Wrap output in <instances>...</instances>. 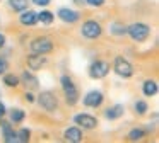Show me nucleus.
Masks as SVG:
<instances>
[{
  "instance_id": "ddd939ff",
  "label": "nucleus",
  "mask_w": 159,
  "mask_h": 143,
  "mask_svg": "<svg viewBox=\"0 0 159 143\" xmlns=\"http://www.w3.org/2000/svg\"><path fill=\"white\" fill-rule=\"evenodd\" d=\"M123 112H125V107L120 104H116V106H113V107H108L106 111H104V116H106V119H111V121H113V119L121 118Z\"/></svg>"
},
{
  "instance_id": "b1692460",
  "label": "nucleus",
  "mask_w": 159,
  "mask_h": 143,
  "mask_svg": "<svg viewBox=\"0 0 159 143\" xmlns=\"http://www.w3.org/2000/svg\"><path fill=\"white\" fill-rule=\"evenodd\" d=\"M29 136H31V133H29V129L22 128L21 131L17 133V141H22V143H28V141H29Z\"/></svg>"
},
{
  "instance_id": "cd10ccee",
  "label": "nucleus",
  "mask_w": 159,
  "mask_h": 143,
  "mask_svg": "<svg viewBox=\"0 0 159 143\" xmlns=\"http://www.w3.org/2000/svg\"><path fill=\"white\" fill-rule=\"evenodd\" d=\"M50 2H52V0H33V3H36V5H39V7H46Z\"/></svg>"
},
{
  "instance_id": "f3484780",
  "label": "nucleus",
  "mask_w": 159,
  "mask_h": 143,
  "mask_svg": "<svg viewBox=\"0 0 159 143\" xmlns=\"http://www.w3.org/2000/svg\"><path fill=\"white\" fill-rule=\"evenodd\" d=\"M142 90H144V95H147V97H152V95L157 94V84H156L154 80H145V82H144V87H142Z\"/></svg>"
},
{
  "instance_id": "dca6fc26",
  "label": "nucleus",
  "mask_w": 159,
  "mask_h": 143,
  "mask_svg": "<svg viewBox=\"0 0 159 143\" xmlns=\"http://www.w3.org/2000/svg\"><path fill=\"white\" fill-rule=\"evenodd\" d=\"M63 92H65V101H67V104L74 106L77 101H79V92H77L75 85H72V87H69V89H63Z\"/></svg>"
},
{
  "instance_id": "20e7f679",
  "label": "nucleus",
  "mask_w": 159,
  "mask_h": 143,
  "mask_svg": "<svg viewBox=\"0 0 159 143\" xmlns=\"http://www.w3.org/2000/svg\"><path fill=\"white\" fill-rule=\"evenodd\" d=\"M52 50H53V43H52V39H48V37H36V39H33V43H31V51L33 53L46 54Z\"/></svg>"
},
{
  "instance_id": "aec40b11",
  "label": "nucleus",
  "mask_w": 159,
  "mask_h": 143,
  "mask_svg": "<svg viewBox=\"0 0 159 143\" xmlns=\"http://www.w3.org/2000/svg\"><path fill=\"white\" fill-rule=\"evenodd\" d=\"M38 20H41L43 24H52L53 20H55V15H53L50 10H41V12L38 14Z\"/></svg>"
},
{
  "instance_id": "f257e3e1",
  "label": "nucleus",
  "mask_w": 159,
  "mask_h": 143,
  "mask_svg": "<svg viewBox=\"0 0 159 143\" xmlns=\"http://www.w3.org/2000/svg\"><path fill=\"white\" fill-rule=\"evenodd\" d=\"M127 32H128V36H130L134 41L142 43V41H145L149 37V34H151V27H149L147 24L135 22V24H132L130 27H127Z\"/></svg>"
},
{
  "instance_id": "7ed1b4c3",
  "label": "nucleus",
  "mask_w": 159,
  "mask_h": 143,
  "mask_svg": "<svg viewBox=\"0 0 159 143\" xmlns=\"http://www.w3.org/2000/svg\"><path fill=\"white\" fill-rule=\"evenodd\" d=\"M113 68H115V72H116L120 77H123V78H128V77L134 75V67H132V65L128 63L123 56H116V58H115Z\"/></svg>"
},
{
  "instance_id": "c756f323",
  "label": "nucleus",
  "mask_w": 159,
  "mask_h": 143,
  "mask_svg": "<svg viewBox=\"0 0 159 143\" xmlns=\"http://www.w3.org/2000/svg\"><path fill=\"white\" fill-rule=\"evenodd\" d=\"M5 112H7V111H5V106L2 104V102H0V118H4Z\"/></svg>"
},
{
  "instance_id": "9d476101",
  "label": "nucleus",
  "mask_w": 159,
  "mask_h": 143,
  "mask_svg": "<svg viewBox=\"0 0 159 143\" xmlns=\"http://www.w3.org/2000/svg\"><path fill=\"white\" fill-rule=\"evenodd\" d=\"M57 15H58L63 22H69V24L77 22V20H79V12L70 10V9H60L58 12H57Z\"/></svg>"
},
{
  "instance_id": "412c9836",
  "label": "nucleus",
  "mask_w": 159,
  "mask_h": 143,
  "mask_svg": "<svg viewBox=\"0 0 159 143\" xmlns=\"http://www.w3.org/2000/svg\"><path fill=\"white\" fill-rule=\"evenodd\" d=\"M110 31H111V34H115V36H123V34H127V27H125L123 24H120V22L111 24Z\"/></svg>"
},
{
  "instance_id": "c85d7f7f",
  "label": "nucleus",
  "mask_w": 159,
  "mask_h": 143,
  "mask_svg": "<svg viewBox=\"0 0 159 143\" xmlns=\"http://www.w3.org/2000/svg\"><path fill=\"white\" fill-rule=\"evenodd\" d=\"M26 101H28V102H34V95L29 94V92H26Z\"/></svg>"
},
{
  "instance_id": "423d86ee",
  "label": "nucleus",
  "mask_w": 159,
  "mask_h": 143,
  "mask_svg": "<svg viewBox=\"0 0 159 143\" xmlns=\"http://www.w3.org/2000/svg\"><path fill=\"white\" fill-rule=\"evenodd\" d=\"M101 32H103V27H101V24L96 22V20H87V22L82 24V34L86 37H89V39L99 37Z\"/></svg>"
},
{
  "instance_id": "a878e982",
  "label": "nucleus",
  "mask_w": 159,
  "mask_h": 143,
  "mask_svg": "<svg viewBox=\"0 0 159 143\" xmlns=\"http://www.w3.org/2000/svg\"><path fill=\"white\" fill-rule=\"evenodd\" d=\"M7 68H9V63H7V60L0 56V75H4Z\"/></svg>"
},
{
  "instance_id": "39448f33",
  "label": "nucleus",
  "mask_w": 159,
  "mask_h": 143,
  "mask_svg": "<svg viewBox=\"0 0 159 143\" xmlns=\"http://www.w3.org/2000/svg\"><path fill=\"white\" fill-rule=\"evenodd\" d=\"M108 72H110V65L106 63V61H101V60H96L93 61V65L89 67V75L91 78H103L108 75Z\"/></svg>"
},
{
  "instance_id": "6ab92c4d",
  "label": "nucleus",
  "mask_w": 159,
  "mask_h": 143,
  "mask_svg": "<svg viewBox=\"0 0 159 143\" xmlns=\"http://www.w3.org/2000/svg\"><path fill=\"white\" fill-rule=\"evenodd\" d=\"M24 118H26V114H24V111L22 109H12L11 111V121L14 123H22L24 121Z\"/></svg>"
},
{
  "instance_id": "7c9ffc66",
  "label": "nucleus",
  "mask_w": 159,
  "mask_h": 143,
  "mask_svg": "<svg viewBox=\"0 0 159 143\" xmlns=\"http://www.w3.org/2000/svg\"><path fill=\"white\" fill-rule=\"evenodd\" d=\"M4 44H5V36L0 34V48H4Z\"/></svg>"
},
{
  "instance_id": "1a4fd4ad",
  "label": "nucleus",
  "mask_w": 159,
  "mask_h": 143,
  "mask_svg": "<svg viewBox=\"0 0 159 143\" xmlns=\"http://www.w3.org/2000/svg\"><path fill=\"white\" fill-rule=\"evenodd\" d=\"M46 63V58L43 54H38V53H33L28 56V67L29 70H41V67Z\"/></svg>"
},
{
  "instance_id": "f03ea898",
  "label": "nucleus",
  "mask_w": 159,
  "mask_h": 143,
  "mask_svg": "<svg viewBox=\"0 0 159 143\" xmlns=\"http://www.w3.org/2000/svg\"><path fill=\"white\" fill-rule=\"evenodd\" d=\"M38 104L41 106L45 111L52 112V111H57V107H58V99H57V95L53 94V92L45 90L38 95Z\"/></svg>"
},
{
  "instance_id": "6e6552de",
  "label": "nucleus",
  "mask_w": 159,
  "mask_h": 143,
  "mask_svg": "<svg viewBox=\"0 0 159 143\" xmlns=\"http://www.w3.org/2000/svg\"><path fill=\"white\" fill-rule=\"evenodd\" d=\"M103 99H104L103 92L93 90L84 97V106H87V107H99V106L103 104Z\"/></svg>"
},
{
  "instance_id": "5701e85b",
  "label": "nucleus",
  "mask_w": 159,
  "mask_h": 143,
  "mask_svg": "<svg viewBox=\"0 0 159 143\" xmlns=\"http://www.w3.org/2000/svg\"><path fill=\"white\" fill-rule=\"evenodd\" d=\"M4 84L7 85V87H17V85H19V77L9 73V75H5V77H4Z\"/></svg>"
},
{
  "instance_id": "4be33fe9",
  "label": "nucleus",
  "mask_w": 159,
  "mask_h": 143,
  "mask_svg": "<svg viewBox=\"0 0 159 143\" xmlns=\"http://www.w3.org/2000/svg\"><path fill=\"white\" fill-rule=\"evenodd\" d=\"M144 135H145V131L142 128H135V129H132V131L128 133V138H130L132 141H139V140L144 138Z\"/></svg>"
},
{
  "instance_id": "393cba45",
  "label": "nucleus",
  "mask_w": 159,
  "mask_h": 143,
  "mask_svg": "<svg viewBox=\"0 0 159 143\" xmlns=\"http://www.w3.org/2000/svg\"><path fill=\"white\" fill-rule=\"evenodd\" d=\"M134 107H135V111H137L139 114H145V111H147V102L145 101H137Z\"/></svg>"
},
{
  "instance_id": "0eeeda50",
  "label": "nucleus",
  "mask_w": 159,
  "mask_h": 143,
  "mask_svg": "<svg viewBox=\"0 0 159 143\" xmlns=\"http://www.w3.org/2000/svg\"><path fill=\"white\" fill-rule=\"evenodd\" d=\"M74 123L82 126L84 129H94L98 126V119L91 114H77L75 118H74Z\"/></svg>"
},
{
  "instance_id": "f8f14e48",
  "label": "nucleus",
  "mask_w": 159,
  "mask_h": 143,
  "mask_svg": "<svg viewBox=\"0 0 159 143\" xmlns=\"http://www.w3.org/2000/svg\"><path fill=\"white\" fill-rule=\"evenodd\" d=\"M0 124H2V129H4V140H5V141H7V143L17 141V133L14 131V128H12L9 123L0 121Z\"/></svg>"
},
{
  "instance_id": "4468645a",
  "label": "nucleus",
  "mask_w": 159,
  "mask_h": 143,
  "mask_svg": "<svg viewBox=\"0 0 159 143\" xmlns=\"http://www.w3.org/2000/svg\"><path fill=\"white\" fill-rule=\"evenodd\" d=\"M63 136H65L67 141H80V140H82V131H80L77 126H72V128L65 129Z\"/></svg>"
},
{
  "instance_id": "9b49d317",
  "label": "nucleus",
  "mask_w": 159,
  "mask_h": 143,
  "mask_svg": "<svg viewBox=\"0 0 159 143\" xmlns=\"http://www.w3.org/2000/svg\"><path fill=\"white\" fill-rule=\"evenodd\" d=\"M19 20H21L22 26H34L36 22H38V14L33 12V10H22L21 17H19Z\"/></svg>"
},
{
  "instance_id": "a211bd4d",
  "label": "nucleus",
  "mask_w": 159,
  "mask_h": 143,
  "mask_svg": "<svg viewBox=\"0 0 159 143\" xmlns=\"http://www.w3.org/2000/svg\"><path fill=\"white\" fill-rule=\"evenodd\" d=\"M28 0H9V5L11 9L17 10V12H22L24 9H28Z\"/></svg>"
},
{
  "instance_id": "2eb2a0df",
  "label": "nucleus",
  "mask_w": 159,
  "mask_h": 143,
  "mask_svg": "<svg viewBox=\"0 0 159 143\" xmlns=\"http://www.w3.org/2000/svg\"><path fill=\"white\" fill-rule=\"evenodd\" d=\"M21 80H22V84L26 85V89H29V90L38 89V78H36L33 73H29V72H24V73H22Z\"/></svg>"
},
{
  "instance_id": "bb28decb",
  "label": "nucleus",
  "mask_w": 159,
  "mask_h": 143,
  "mask_svg": "<svg viewBox=\"0 0 159 143\" xmlns=\"http://www.w3.org/2000/svg\"><path fill=\"white\" fill-rule=\"evenodd\" d=\"M86 3H89L91 7H101L104 3V0H86Z\"/></svg>"
}]
</instances>
